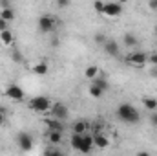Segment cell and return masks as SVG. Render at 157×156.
Masks as SVG:
<instances>
[{"mask_svg":"<svg viewBox=\"0 0 157 156\" xmlns=\"http://www.w3.org/2000/svg\"><path fill=\"white\" fill-rule=\"evenodd\" d=\"M51 107H53V101L46 96H35L28 101V109L37 112V114H49Z\"/></svg>","mask_w":157,"mask_h":156,"instance_id":"3","label":"cell"},{"mask_svg":"<svg viewBox=\"0 0 157 156\" xmlns=\"http://www.w3.org/2000/svg\"><path fill=\"white\" fill-rule=\"evenodd\" d=\"M102 74H104V72H101V74H99V77L93 79V81H91V84H95L101 92H104V94H106V92L110 90V81H108V77H104Z\"/></svg>","mask_w":157,"mask_h":156,"instance_id":"13","label":"cell"},{"mask_svg":"<svg viewBox=\"0 0 157 156\" xmlns=\"http://www.w3.org/2000/svg\"><path fill=\"white\" fill-rule=\"evenodd\" d=\"M17 145L20 147V151L29 153V151L33 149V136H31L29 132H26V130L18 132V136H17Z\"/></svg>","mask_w":157,"mask_h":156,"instance_id":"8","label":"cell"},{"mask_svg":"<svg viewBox=\"0 0 157 156\" xmlns=\"http://www.w3.org/2000/svg\"><path fill=\"white\" fill-rule=\"evenodd\" d=\"M102 7H104V2H101V0H97V2H93V9L99 13V15H102Z\"/></svg>","mask_w":157,"mask_h":156,"instance_id":"23","label":"cell"},{"mask_svg":"<svg viewBox=\"0 0 157 156\" xmlns=\"http://www.w3.org/2000/svg\"><path fill=\"white\" fill-rule=\"evenodd\" d=\"M6 30H9V28H7V22L0 18V33H2V31H6Z\"/></svg>","mask_w":157,"mask_h":156,"instance_id":"29","label":"cell"},{"mask_svg":"<svg viewBox=\"0 0 157 156\" xmlns=\"http://www.w3.org/2000/svg\"><path fill=\"white\" fill-rule=\"evenodd\" d=\"M4 96H6L7 99H11V101H22V99L26 97V94H24V90L20 88V84H15V83H11V84L6 86Z\"/></svg>","mask_w":157,"mask_h":156,"instance_id":"6","label":"cell"},{"mask_svg":"<svg viewBox=\"0 0 157 156\" xmlns=\"http://www.w3.org/2000/svg\"><path fill=\"white\" fill-rule=\"evenodd\" d=\"M141 103H143V107H144L146 110H150V112H157V99L155 97L146 96V97L141 99Z\"/></svg>","mask_w":157,"mask_h":156,"instance_id":"16","label":"cell"},{"mask_svg":"<svg viewBox=\"0 0 157 156\" xmlns=\"http://www.w3.org/2000/svg\"><path fill=\"white\" fill-rule=\"evenodd\" d=\"M37 26H39V31L40 33H51L53 30H55V26H57V22H55V18L51 17V15H40L39 20H37Z\"/></svg>","mask_w":157,"mask_h":156,"instance_id":"5","label":"cell"},{"mask_svg":"<svg viewBox=\"0 0 157 156\" xmlns=\"http://www.w3.org/2000/svg\"><path fill=\"white\" fill-rule=\"evenodd\" d=\"M122 11H124L122 4H119V2H104V7H102V15L104 17H108V18H119L122 15Z\"/></svg>","mask_w":157,"mask_h":156,"instance_id":"4","label":"cell"},{"mask_svg":"<svg viewBox=\"0 0 157 156\" xmlns=\"http://www.w3.org/2000/svg\"><path fill=\"white\" fill-rule=\"evenodd\" d=\"M122 44L128 46V48H133L135 44H139V39H137V35H133V33H124V37H122Z\"/></svg>","mask_w":157,"mask_h":156,"instance_id":"20","label":"cell"},{"mask_svg":"<svg viewBox=\"0 0 157 156\" xmlns=\"http://www.w3.org/2000/svg\"><path fill=\"white\" fill-rule=\"evenodd\" d=\"M70 143H71V147H73L75 151L82 153V154H90V153L95 149V145H93V136H91V134H71Z\"/></svg>","mask_w":157,"mask_h":156,"instance_id":"1","label":"cell"},{"mask_svg":"<svg viewBox=\"0 0 157 156\" xmlns=\"http://www.w3.org/2000/svg\"><path fill=\"white\" fill-rule=\"evenodd\" d=\"M13 57H15L13 61H17V63H18V61H22V55H20L18 51H15V53H13Z\"/></svg>","mask_w":157,"mask_h":156,"instance_id":"32","label":"cell"},{"mask_svg":"<svg viewBox=\"0 0 157 156\" xmlns=\"http://www.w3.org/2000/svg\"><path fill=\"white\" fill-rule=\"evenodd\" d=\"M88 94H90L93 99H99V97H102V96H104V92H101V90H99L95 84H91V83H90V86H88Z\"/></svg>","mask_w":157,"mask_h":156,"instance_id":"22","label":"cell"},{"mask_svg":"<svg viewBox=\"0 0 157 156\" xmlns=\"http://www.w3.org/2000/svg\"><path fill=\"white\" fill-rule=\"evenodd\" d=\"M33 74L39 76V77L46 76V74H49V64H48L46 61H39V63H35V64H33Z\"/></svg>","mask_w":157,"mask_h":156,"instance_id":"14","label":"cell"},{"mask_svg":"<svg viewBox=\"0 0 157 156\" xmlns=\"http://www.w3.org/2000/svg\"><path fill=\"white\" fill-rule=\"evenodd\" d=\"M46 138H48V142H49L51 145H59V143L62 142V132H48Z\"/></svg>","mask_w":157,"mask_h":156,"instance_id":"21","label":"cell"},{"mask_svg":"<svg viewBox=\"0 0 157 156\" xmlns=\"http://www.w3.org/2000/svg\"><path fill=\"white\" fill-rule=\"evenodd\" d=\"M150 74H152V76H154V77H157V70H152V72H150Z\"/></svg>","mask_w":157,"mask_h":156,"instance_id":"35","label":"cell"},{"mask_svg":"<svg viewBox=\"0 0 157 156\" xmlns=\"http://www.w3.org/2000/svg\"><path fill=\"white\" fill-rule=\"evenodd\" d=\"M150 125L157 129V112H152V114H150Z\"/></svg>","mask_w":157,"mask_h":156,"instance_id":"27","label":"cell"},{"mask_svg":"<svg viewBox=\"0 0 157 156\" xmlns=\"http://www.w3.org/2000/svg\"><path fill=\"white\" fill-rule=\"evenodd\" d=\"M146 64L157 66V53H150V55H148V63H146Z\"/></svg>","mask_w":157,"mask_h":156,"instance_id":"26","label":"cell"},{"mask_svg":"<svg viewBox=\"0 0 157 156\" xmlns=\"http://www.w3.org/2000/svg\"><path fill=\"white\" fill-rule=\"evenodd\" d=\"M148 7H150L152 11H157V0H152V2H148Z\"/></svg>","mask_w":157,"mask_h":156,"instance_id":"30","label":"cell"},{"mask_svg":"<svg viewBox=\"0 0 157 156\" xmlns=\"http://www.w3.org/2000/svg\"><path fill=\"white\" fill-rule=\"evenodd\" d=\"M0 18L6 20L7 24L15 20V9L13 7H7V9H0Z\"/></svg>","mask_w":157,"mask_h":156,"instance_id":"19","label":"cell"},{"mask_svg":"<svg viewBox=\"0 0 157 156\" xmlns=\"http://www.w3.org/2000/svg\"><path fill=\"white\" fill-rule=\"evenodd\" d=\"M44 156H66V154L60 153V151H55V149H48V151L44 153Z\"/></svg>","mask_w":157,"mask_h":156,"instance_id":"24","label":"cell"},{"mask_svg":"<svg viewBox=\"0 0 157 156\" xmlns=\"http://www.w3.org/2000/svg\"><path fill=\"white\" fill-rule=\"evenodd\" d=\"M13 40H15V35H13V31H11V30H6V31H2V33H0V42H2L4 46H11V44H13Z\"/></svg>","mask_w":157,"mask_h":156,"instance_id":"18","label":"cell"},{"mask_svg":"<svg viewBox=\"0 0 157 156\" xmlns=\"http://www.w3.org/2000/svg\"><path fill=\"white\" fill-rule=\"evenodd\" d=\"M135 156H152V154H150L148 151H139V153H137Z\"/></svg>","mask_w":157,"mask_h":156,"instance_id":"33","label":"cell"},{"mask_svg":"<svg viewBox=\"0 0 157 156\" xmlns=\"http://www.w3.org/2000/svg\"><path fill=\"white\" fill-rule=\"evenodd\" d=\"M117 117L122 123H128V125H135V123L141 121L139 110H137L132 103H121L117 107Z\"/></svg>","mask_w":157,"mask_h":156,"instance_id":"2","label":"cell"},{"mask_svg":"<svg viewBox=\"0 0 157 156\" xmlns=\"http://www.w3.org/2000/svg\"><path fill=\"white\" fill-rule=\"evenodd\" d=\"M155 33H157V26H155Z\"/></svg>","mask_w":157,"mask_h":156,"instance_id":"36","label":"cell"},{"mask_svg":"<svg viewBox=\"0 0 157 156\" xmlns=\"http://www.w3.org/2000/svg\"><path fill=\"white\" fill-rule=\"evenodd\" d=\"M57 6H59V7H66V6H70V2H68V0H64V2H59Z\"/></svg>","mask_w":157,"mask_h":156,"instance_id":"34","label":"cell"},{"mask_svg":"<svg viewBox=\"0 0 157 156\" xmlns=\"http://www.w3.org/2000/svg\"><path fill=\"white\" fill-rule=\"evenodd\" d=\"M106 37H104V35H102V33H97V35H95V42H97V44H101V46H104V44H106Z\"/></svg>","mask_w":157,"mask_h":156,"instance_id":"25","label":"cell"},{"mask_svg":"<svg viewBox=\"0 0 157 156\" xmlns=\"http://www.w3.org/2000/svg\"><path fill=\"white\" fill-rule=\"evenodd\" d=\"M99 74H101V68H99V66H95V64H90V66L84 70V77L88 79L90 83H91L93 79L99 77Z\"/></svg>","mask_w":157,"mask_h":156,"instance_id":"15","label":"cell"},{"mask_svg":"<svg viewBox=\"0 0 157 156\" xmlns=\"http://www.w3.org/2000/svg\"><path fill=\"white\" fill-rule=\"evenodd\" d=\"M102 48H104V51H106L110 57H117L119 51H121L119 42H117V40H113V39H108V40H106V44H104Z\"/></svg>","mask_w":157,"mask_h":156,"instance_id":"11","label":"cell"},{"mask_svg":"<svg viewBox=\"0 0 157 156\" xmlns=\"http://www.w3.org/2000/svg\"><path fill=\"white\" fill-rule=\"evenodd\" d=\"M126 63L130 66H135V68H143L146 63H148V55L144 51H132L128 57H126Z\"/></svg>","mask_w":157,"mask_h":156,"instance_id":"7","label":"cell"},{"mask_svg":"<svg viewBox=\"0 0 157 156\" xmlns=\"http://www.w3.org/2000/svg\"><path fill=\"white\" fill-rule=\"evenodd\" d=\"M73 134H88V123L86 121H75L71 127Z\"/></svg>","mask_w":157,"mask_h":156,"instance_id":"17","label":"cell"},{"mask_svg":"<svg viewBox=\"0 0 157 156\" xmlns=\"http://www.w3.org/2000/svg\"><path fill=\"white\" fill-rule=\"evenodd\" d=\"M68 116H70V110H68V107H66L64 103H53L51 112H49V117H55V119L62 121V119H66Z\"/></svg>","mask_w":157,"mask_h":156,"instance_id":"9","label":"cell"},{"mask_svg":"<svg viewBox=\"0 0 157 156\" xmlns=\"http://www.w3.org/2000/svg\"><path fill=\"white\" fill-rule=\"evenodd\" d=\"M4 123H6V112H4V110L0 109V127H2Z\"/></svg>","mask_w":157,"mask_h":156,"instance_id":"31","label":"cell"},{"mask_svg":"<svg viewBox=\"0 0 157 156\" xmlns=\"http://www.w3.org/2000/svg\"><path fill=\"white\" fill-rule=\"evenodd\" d=\"M7 7H11V2H7V0H2V2H0V9H7Z\"/></svg>","mask_w":157,"mask_h":156,"instance_id":"28","label":"cell"},{"mask_svg":"<svg viewBox=\"0 0 157 156\" xmlns=\"http://www.w3.org/2000/svg\"><path fill=\"white\" fill-rule=\"evenodd\" d=\"M44 125H46V129H48V132H62V129H64V125H62V121H59V119H55V117H44Z\"/></svg>","mask_w":157,"mask_h":156,"instance_id":"10","label":"cell"},{"mask_svg":"<svg viewBox=\"0 0 157 156\" xmlns=\"http://www.w3.org/2000/svg\"><path fill=\"white\" fill-rule=\"evenodd\" d=\"M93 145L97 149H108L110 147V138L102 132V134H93Z\"/></svg>","mask_w":157,"mask_h":156,"instance_id":"12","label":"cell"}]
</instances>
